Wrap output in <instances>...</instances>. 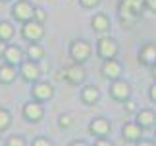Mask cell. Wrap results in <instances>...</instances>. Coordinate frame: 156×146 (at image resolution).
<instances>
[{
	"mask_svg": "<svg viewBox=\"0 0 156 146\" xmlns=\"http://www.w3.org/2000/svg\"><path fill=\"white\" fill-rule=\"evenodd\" d=\"M16 36V27L14 23L8 19H0V40L2 42H10Z\"/></svg>",
	"mask_w": 156,
	"mask_h": 146,
	"instance_id": "21",
	"label": "cell"
},
{
	"mask_svg": "<svg viewBox=\"0 0 156 146\" xmlns=\"http://www.w3.org/2000/svg\"><path fill=\"white\" fill-rule=\"evenodd\" d=\"M33 14H35V6L29 0H17L12 6V19L17 23H25L33 19Z\"/></svg>",
	"mask_w": 156,
	"mask_h": 146,
	"instance_id": "7",
	"label": "cell"
},
{
	"mask_svg": "<svg viewBox=\"0 0 156 146\" xmlns=\"http://www.w3.org/2000/svg\"><path fill=\"white\" fill-rule=\"evenodd\" d=\"M91 27H93L94 33H100V35L108 33V31H110V27H112L110 16L104 14V12H98V14H94V16L91 17Z\"/></svg>",
	"mask_w": 156,
	"mask_h": 146,
	"instance_id": "17",
	"label": "cell"
},
{
	"mask_svg": "<svg viewBox=\"0 0 156 146\" xmlns=\"http://www.w3.org/2000/svg\"><path fill=\"white\" fill-rule=\"evenodd\" d=\"M131 94H133V87H131L129 81L116 79V81L110 83V96L116 102H125L127 98H131Z\"/></svg>",
	"mask_w": 156,
	"mask_h": 146,
	"instance_id": "8",
	"label": "cell"
},
{
	"mask_svg": "<svg viewBox=\"0 0 156 146\" xmlns=\"http://www.w3.org/2000/svg\"><path fill=\"white\" fill-rule=\"evenodd\" d=\"M148 98H151V102H154V104H156V83L154 81L151 85V89H148Z\"/></svg>",
	"mask_w": 156,
	"mask_h": 146,
	"instance_id": "31",
	"label": "cell"
},
{
	"mask_svg": "<svg viewBox=\"0 0 156 146\" xmlns=\"http://www.w3.org/2000/svg\"><path fill=\"white\" fill-rule=\"evenodd\" d=\"M73 123L75 121H73V117H71L69 113H60V117H58V127L60 129H69Z\"/></svg>",
	"mask_w": 156,
	"mask_h": 146,
	"instance_id": "23",
	"label": "cell"
},
{
	"mask_svg": "<svg viewBox=\"0 0 156 146\" xmlns=\"http://www.w3.org/2000/svg\"><path fill=\"white\" fill-rule=\"evenodd\" d=\"M31 98L33 100H39V102H48L52 96H54V87L48 83V81H35L31 85Z\"/></svg>",
	"mask_w": 156,
	"mask_h": 146,
	"instance_id": "11",
	"label": "cell"
},
{
	"mask_svg": "<svg viewBox=\"0 0 156 146\" xmlns=\"http://www.w3.org/2000/svg\"><path fill=\"white\" fill-rule=\"evenodd\" d=\"M20 75V71H17L16 65L12 64H0V85H12L17 79Z\"/></svg>",
	"mask_w": 156,
	"mask_h": 146,
	"instance_id": "19",
	"label": "cell"
},
{
	"mask_svg": "<svg viewBox=\"0 0 156 146\" xmlns=\"http://www.w3.org/2000/svg\"><path fill=\"white\" fill-rule=\"evenodd\" d=\"M147 10L145 0H119L118 4V17L123 29H131L143 17V12Z\"/></svg>",
	"mask_w": 156,
	"mask_h": 146,
	"instance_id": "1",
	"label": "cell"
},
{
	"mask_svg": "<svg viewBox=\"0 0 156 146\" xmlns=\"http://www.w3.org/2000/svg\"><path fill=\"white\" fill-rule=\"evenodd\" d=\"M2 60L6 64H12L16 65V68H20V64L25 60V50L20 46V44H12V42H8L2 52Z\"/></svg>",
	"mask_w": 156,
	"mask_h": 146,
	"instance_id": "12",
	"label": "cell"
},
{
	"mask_svg": "<svg viewBox=\"0 0 156 146\" xmlns=\"http://www.w3.org/2000/svg\"><path fill=\"white\" fill-rule=\"evenodd\" d=\"M33 19H35V21H39V23H44L46 19H48V12H46L44 8H41V6H35Z\"/></svg>",
	"mask_w": 156,
	"mask_h": 146,
	"instance_id": "25",
	"label": "cell"
},
{
	"mask_svg": "<svg viewBox=\"0 0 156 146\" xmlns=\"http://www.w3.org/2000/svg\"><path fill=\"white\" fill-rule=\"evenodd\" d=\"M6 146H27V141L21 135H10L6 138Z\"/></svg>",
	"mask_w": 156,
	"mask_h": 146,
	"instance_id": "24",
	"label": "cell"
},
{
	"mask_svg": "<svg viewBox=\"0 0 156 146\" xmlns=\"http://www.w3.org/2000/svg\"><path fill=\"white\" fill-rule=\"evenodd\" d=\"M135 146H156V141H151V138H141V141H137Z\"/></svg>",
	"mask_w": 156,
	"mask_h": 146,
	"instance_id": "30",
	"label": "cell"
},
{
	"mask_svg": "<svg viewBox=\"0 0 156 146\" xmlns=\"http://www.w3.org/2000/svg\"><path fill=\"white\" fill-rule=\"evenodd\" d=\"M20 35H21V39L27 40V42H39V40H43L44 35H46L44 23H39V21H35V19H29L25 23H21Z\"/></svg>",
	"mask_w": 156,
	"mask_h": 146,
	"instance_id": "4",
	"label": "cell"
},
{
	"mask_svg": "<svg viewBox=\"0 0 156 146\" xmlns=\"http://www.w3.org/2000/svg\"><path fill=\"white\" fill-rule=\"evenodd\" d=\"M137 109H139V108H137V102L135 100H131V98H127V100H125L123 102V112L125 113H137Z\"/></svg>",
	"mask_w": 156,
	"mask_h": 146,
	"instance_id": "27",
	"label": "cell"
},
{
	"mask_svg": "<svg viewBox=\"0 0 156 146\" xmlns=\"http://www.w3.org/2000/svg\"><path fill=\"white\" fill-rule=\"evenodd\" d=\"M93 146H114V142L108 137H98V138H94Z\"/></svg>",
	"mask_w": 156,
	"mask_h": 146,
	"instance_id": "29",
	"label": "cell"
},
{
	"mask_svg": "<svg viewBox=\"0 0 156 146\" xmlns=\"http://www.w3.org/2000/svg\"><path fill=\"white\" fill-rule=\"evenodd\" d=\"M0 2H10V0H0Z\"/></svg>",
	"mask_w": 156,
	"mask_h": 146,
	"instance_id": "37",
	"label": "cell"
},
{
	"mask_svg": "<svg viewBox=\"0 0 156 146\" xmlns=\"http://www.w3.org/2000/svg\"><path fill=\"white\" fill-rule=\"evenodd\" d=\"M100 2H102V0H79V6L85 8V10H94Z\"/></svg>",
	"mask_w": 156,
	"mask_h": 146,
	"instance_id": "28",
	"label": "cell"
},
{
	"mask_svg": "<svg viewBox=\"0 0 156 146\" xmlns=\"http://www.w3.org/2000/svg\"><path fill=\"white\" fill-rule=\"evenodd\" d=\"M64 81L69 83V85H75V87H79L87 81V69H85V64H69L64 68Z\"/></svg>",
	"mask_w": 156,
	"mask_h": 146,
	"instance_id": "5",
	"label": "cell"
},
{
	"mask_svg": "<svg viewBox=\"0 0 156 146\" xmlns=\"http://www.w3.org/2000/svg\"><path fill=\"white\" fill-rule=\"evenodd\" d=\"M17 71H20V77L23 79L25 83H35L41 79V68H39V62H33V60H23V62L20 64V68H17Z\"/></svg>",
	"mask_w": 156,
	"mask_h": 146,
	"instance_id": "10",
	"label": "cell"
},
{
	"mask_svg": "<svg viewBox=\"0 0 156 146\" xmlns=\"http://www.w3.org/2000/svg\"><path fill=\"white\" fill-rule=\"evenodd\" d=\"M10 127H12V113H10V109L0 108V135L6 133Z\"/></svg>",
	"mask_w": 156,
	"mask_h": 146,
	"instance_id": "22",
	"label": "cell"
},
{
	"mask_svg": "<svg viewBox=\"0 0 156 146\" xmlns=\"http://www.w3.org/2000/svg\"><path fill=\"white\" fill-rule=\"evenodd\" d=\"M135 121L145 131L154 129L156 127V112L152 108H141V109H137V113H135Z\"/></svg>",
	"mask_w": 156,
	"mask_h": 146,
	"instance_id": "16",
	"label": "cell"
},
{
	"mask_svg": "<svg viewBox=\"0 0 156 146\" xmlns=\"http://www.w3.org/2000/svg\"><path fill=\"white\" fill-rule=\"evenodd\" d=\"M21 115H23V119H25L27 123H39V121H43V117H44V106H43V102L31 98L29 102L23 104Z\"/></svg>",
	"mask_w": 156,
	"mask_h": 146,
	"instance_id": "6",
	"label": "cell"
},
{
	"mask_svg": "<svg viewBox=\"0 0 156 146\" xmlns=\"http://www.w3.org/2000/svg\"><path fill=\"white\" fill-rule=\"evenodd\" d=\"M79 98L85 106H94L100 100V89L97 85H85L79 92Z\"/></svg>",
	"mask_w": 156,
	"mask_h": 146,
	"instance_id": "18",
	"label": "cell"
},
{
	"mask_svg": "<svg viewBox=\"0 0 156 146\" xmlns=\"http://www.w3.org/2000/svg\"><path fill=\"white\" fill-rule=\"evenodd\" d=\"M154 138H156V127H154Z\"/></svg>",
	"mask_w": 156,
	"mask_h": 146,
	"instance_id": "36",
	"label": "cell"
},
{
	"mask_svg": "<svg viewBox=\"0 0 156 146\" xmlns=\"http://www.w3.org/2000/svg\"><path fill=\"white\" fill-rule=\"evenodd\" d=\"M143 127L137 123V121H125L123 127H122V138L125 142H137V141H141L143 138Z\"/></svg>",
	"mask_w": 156,
	"mask_h": 146,
	"instance_id": "14",
	"label": "cell"
},
{
	"mask_svg": "<svg viewBox=\"0 0 156 146\" xmlns=\"http://www.w3.org/2000/svg\"><path fill=\"white\" fill-rule=\"evenodd\" d=\"M87 129H89V135H93L94 138L108 137L110 131H112V123L106 117H94V119H91V123H89Z\"/></svg>",
	"mask_w": 156,
	"mask_h": 146,
	"instance_id": "15",
	"label": "cell"
},
{
	"mask_svg": "<svg viewBox=\"0 0 156 146\" xmlns=\"http://www.w3.org/2000/svg\"><path fill=\"white\" fill-rule=\"evenodd\" d=\"M68 146H93V144H89V142H85V141H71Z\"/></svg>",
	"mask_w": 156,
	"mask_h": 146,
	"instance_id": "33",
	"label": "cell"
},
{
	"mask_svg": "<svg viewBox=\"0 0 156 146\" xmlns=\"http://www.w3.org/2000/svg\"><path fill=\"white\" fill-rule=\"evenodd\" d=\"M100 73L106 81H116V79H122L123 73V65L118 58H110V60H102V65H100Z\"/></svg>",
	"mask_w": 156,
	"mask_h": 146,
	"instance_id": "9",
	"label": "cell"
},
{
	"mask_svg": "<svg viewBox=\"0 0 156 146\" xmlns=\"http://www.w3.org/2000/svg\"><path fill=\"white\" fill-rule=\"evenodd\" d=\"M119 54V42L110 35H102L97 40V56L100 60H110Z\"/></svg>",
	"mask_w": 156,
	"mask_h": 146,
	"instance_id": "3",
	"label": "cell"
},
{
	"mask_svg": "<svg viewBox=\"0 0 156 146\" xmlns=\"http://www.w3.org/2000/svg\"><path fill=\"white\" fill-rule=\"evenodd\" d=\"M29 146H54V142L50 141L48 137H43V135H39V137H35V138H33Z\"/></svg>",
	"mask_w": 156,
	"mask_h": 146,
	"instance_id": "26",
	"label": "cell"
},
{
	"mask_svg": "<svg viewBox=\"0 0 156 146\" xmlns=\"http://www.w3.org/2000/svg\"><path fill=\"white\" fill-rule=\"evenodd\" d=\"M148 69H151V77H152V81L156 83V64H154V65H151Z\"/></svg>",
	"mask_w": 156,
	"mask_h": 146,
	"instance_id": "34",
	"label": "cell"
},
{
	"mask_svg": "<svg viewBox=\"0 0 156 146\" xmlns=\"http://www.w3.org/2000/svg\"><path fill=\"white\" fill-rule=\"evenodd\" d=\"M44 46L41 42H29L27 48H25V58L27 60H33V62H43L44 58Z\"/></svg>",
	"mask_w": 156,
	"mask_h": 146,
	"instance_id": "20",
	"label": "cell"
},
{
	"mask_svg": "<svg viewBox=\"0 0 156 146\" xmlns=\"http://www.w3.org/2000/svg\"><path fill=\"white\" fill-rule=\"evenodd\" d=\"M145 4H147V10L156 12V0H145Z\"/></svg>",
	"mask_w": 156,
	"mask_h": 146,
	"instance_id": "32",
	"label": "cell"
},
{
	"mask_svg": "<svg viewBox=\"0 0 156 146\" xmlns=\"http://www.w3.org/2000/svg\"><path fill=\"white\" fill-rule=\"evenodd\" d=\"M137 60H139V64L145 65V68L154 65L156 64V42H152V40L145 42V44L139 48V52H137Z\"/></svg>",
	"mask_w": 156,
	"mask_h": 146,
	"instance_id": "13",
	"label": "cell"
},
{
	"mask_svg": "<svg viewBox=\"0 0 156 146\" xmlns=\"http://www.w3.org/2000/svg\"><path fill=\"white\" fill-rule=\"evenodd\" d=\"M0 146H6V141H2V135H0Z\"/></svg>",
	"mask_w": 156,
	"mask_h": 146,
	"instance_id": "35",
	"label": "cell"
},
{
	"mask_svg": "<svg viewBox=\"0 0 156 146\" xmlns=\"http://www.w3.org/2000/svg\"><path fill=\"white\" fill-rule=\"evenodd\" d=\"M68 52H69L71 62L85 64V62H89V58L93 56V46H91V42L85 40V39H73L69 42Z\"/></svg>",
	"mask_w": 156,
	"mask_h": 146,
	"instance_id": "2",
	"label": "cell"
}]
</instances>
